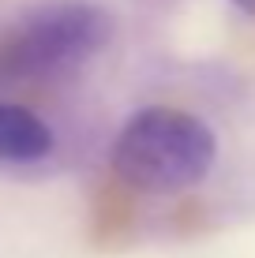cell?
Wrapping results in <instances>:
<instances>
[{"instance_id":"6da1fadb","label":"cell","mask_w":255,"mask_h":258,"mask_svg":"<svg viewBox=\"0 0 255 258\" xmlns=\"http://www.w3.org/2000/svg\"><path fill=\"white\" fill-rule=\"evenodd\" d=\"M218 161V135L188 109H139L113 142V176L139 195H177L203 183Z\"/></svg>"},{"instance_id":"7a4b0ae2","label":"cell","mask_w":255,"mask_h":258,"mask_svg":"<svg viewBox=\"0 0 255 258\" xmlns=\"http://www.w3.org/2000/svg\"><path fill=\"white\" fill-rule=\"evenodd\" d=\"M109 12L90 0H53L0 30V86H38L86 68L109 45Z\"/></svg>"},{"instance_id":"3957f363","label":"cell","mask_w":255,"mask_h":258,"mask_svg":"<svg viewBox=\"0 0 255 258\" xmlns=\"http://www.w3.org/2000/svg\"><path fill=\"white\" fill-rule=\"evenodd\" d=\"M57 135L34 109L0 97V165H38L53 157Z\"/></svg>"},{"instance_id":"277c9868","label":"cell","mask_w":255,"mask_h":258,"mask_svg":"<svg viewBox=\"0 0 255 258\" xmlns=\"http://www.w3.org/2000/svg\"><path fill=\"white\" fill-rule=\"evenodd\" d=\"M236 8H240V12H248V15H255V0H233Z\"/></svg>"}]
</instances>
